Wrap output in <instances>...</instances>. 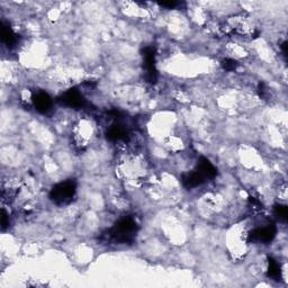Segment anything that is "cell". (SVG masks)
Masks as SVG:
<instances>
[{
    "label": "cell",
    "mask_w": 288,
    "mask_h": 288,
    "mask_svg": "<svg viewBox=\"0 0 288 288\" xmlns=\"http://www.w3.org/2000/svg\"><path fill=\"white\" fill-rule=\"evenodd\" d=\"M268 275H269V277H271L272 279L280 278V267L278 264H277V261H275L271 258L269 259Z\"/></svg>",
    "instance_id": "11"
},
{
    "label": "cell",
    "mask_w": 288,
    "mask_h": 288,
    "mask_svg": "<svg viewBox=\"0 0 288 288\" xmlns=\"http://www.w3.org/2000/svg\"><path fill=\"white\" fill-rule=\"evenodd\" d=\"M9 222H7V214L5 211H2V220H1V225H2V230H5V227L8 225Z\"/></svg>",
    "instance_id": "15"
},
{
    "label": "cell",
    "mask_w": 288,
    "mask_h": 288,
    "mask_svg": "<svg viewBox=\"0 0 288 288\" xmlns=\"http://www.w3.org/2000/svg\"><path fill=\"white\" fill-rule=\"evenodd\" d=\"M107 138L111 141H125L127 140V131L122 124L114 123L107 131Z\"/></svg>",
    "instance_id": "8"
},
{
    "label": "cell",
    "mask_w": 288,
    "mask_h": 288,
    "mask_svg": "<svg viewBox=\"0 0 288 288\" xmlns=\"http://www.w3.org/2000/svg\"><path fill=\"white\" fill-rule=\"evenodd\" d=\"M222 67L227 71H233V70L237 69V63L236 60H233V59H225L222 62Z\"/></svg>",
    "instance_id": "13"
},
{
    "label": "cell",
    "mask_w": 288,
    "mask_h": 288,
    "mask_svg": "<svg viewBox=\"0 0 288 288\" xmlns=\"http://www.w3.org/2000/svg\"><path fill=\"white\" fill-rule=\"evenodd\" d=\"M277 233V229L275 225H267L264 227H258L250 232L248 237L249 242H257V243H270L275 239Z\"/></svg>",
    "instance_id": "3"
},
{
    "label": "cell",
    "mask_w": 288,
    "mask_h": 288,
    "mask_svg": "<svg viewBox=\"0 0 288 288\" xmlns=\"http://www.w3.org/2000/svg\"><path fill=\"white\" fill-rule=\"evenodd\" d=\"M1 40L8 48H13L17 42V35L14 33L9 25L2 24L1 27Z\"/></svg>",
    "instance_id": "10"
},
{
    "label": "cell",
    "mask_w": 288,
    "mask_h": 288,
    "mask_svg": "<svg viewBox=\"0 0 288 288\" xmlns=\"http://www.w3.org/2000/svg\"><path fill=\"white\" fill-rule=\"evenodd\" d=\"M137 223L131 216H125L120 219L116 225L107 231L104 237L108 242H115L119 244L132 243L137 232Z\"/></svg>",
    "instance_id": "1"
},
{
    "label": "cell",
    "mask_w": 288,
    "mask_h": 288,
    "mask_svg": "<svg viewBox=\"0 0 288 288\" xmlns=\"http://www.w3.org/2000/svg\"><path fill=\"white\" fill-rule=\"evenodd\" d=\"M205 180L200 173H198L196 170L194 172L187 173L183 177V184L184 186L188 188V189H193V188H196L198 186H201L202 184H204Z\"/></svg>",
    "instance_id": "9"
},
{
    "label": "cell",
    "mask_w": 288,
    "mask_h": 288,
    "mask_svg": "<svg viewBox=\"0 0 288 288\" xmlns=\"http://www.w3.org/2000/svg\"><path fill=\"white\" fill-rule=\"evenodd\" d=\"M59 102H61L62 105L74 109L83 108L85 104H86V101H85L83 94H81V91L78 90L77 88H72L70 89V90L66 91L65 94L59 98Z\"/></svg>",
    "instance_id": "4"
},
{
    "label": "cell",
    "mask_w": 288,
    "mask_h": 288,
    "mask_svg": "<svg viewBox=\"0 0 288 288\" xmlns=\"http://www.w3.org/2000/svg\"><path fill=\"white\" fill-rule=\"evenodd\" d=\"M77 191V184L72 179L55 185L50 193V198L56 205H67L72 202Z\"/></svg>",
    "instance_id": "2"
},
{
    "label": "cell",
    "mask_w": 288,
    "mask_h": 288,
    "mask_svg": "<svg viewBox=\"0 0 288 288\" xmlns=\"http://www.w3.org/2000/svg\"><path fill=\"white\" fill-rule=\"evenodd\" d=\"M275 214L278 216L280 220L286 221L287 219V207L284 205H277L275 207Z\"/></svg>",
    "instance_id": "12"
},
{
    "label": "cell",
    "mask_w": 288,
    "mask_h": 288,
    "mask_svg": "<svg viewBox=\"0 0 288 288\" xmlns=\"http://www.w3.org/2000/svg\"><path fill=\"white\" fill-rule=\"evenodd\" d=\"M196 171L204 178L205 181L207 179H213V178L216 176V173H218L215 167L206 158H201L200 162H198L197 165Z\"/></svg>",
    "instance_id": "7"
},
{
    "label": "cell",
    "mask_w": 288,
    "mask_h": 288,
    "mask_svg": "<svg viewBox=\"0 0 288 288\" xmlns=\"http://www.w3.org/2000/svg\"><path fill=\"white\" fill-rule=\"evenodd\" d=\"M154 50L147 48L144 50V66L147 70V79L150 83H154L156 80V70L154 63Z\"/></svg>",
    "instance_id": "6"
},
{
    "label": "cell",
    "mask_w": 288,
    "mask_h": 288,
    "mask_svg": "<svg viewBox=\"0 0 288 288\" xmlns=\"http://www.w3.org/2000/svg\"><path fill=\"white\" fill-rule=\"evenodd\" d=\"M160 5H161L162 7H166V8H168V9H173V8H176L178 5H179V2H177V1H163V2H160Z\"/></svg>",
    "instance_id": "14"
},
{
    "label": "cell",
    "mask_w": 288,
    "mask_h": 288,
    "mask_svg": "<svg viewBox=\"0 0 288 288\" xmlns=\"http://www.w3.org/2000/svg\"><path fill=\"white\" fill-rule=\"evenodd\" d=\"M33 104L35 109L41 114H46L52 108V99L44 91H38L33 96Z\"/></svg>",
    "instance_id": "5"
}]
</instances>
